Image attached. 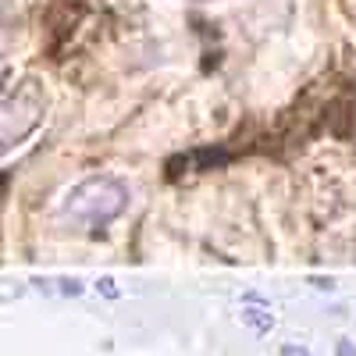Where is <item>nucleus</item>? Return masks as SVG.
I'll list each match as a JSON object with an SVG mask.
<instances>
[{"mask_svg": "<svg viewBox=\"0 0 356 356\" xmlns=\"http://www.w3.org/2000/svg\"><path fill=\"white\" fill-rule=\"evenodd\" d=\"M243 324L253 332V335H267L275 328V314L264 310V307H243Z\"/></svg>", "mask_w": 356, "mask_h": 356, "instance_id": "nucleus-3", "label": "nucleus"}, {"mask_svg": "<svg viewBox=\"0 0 356 356\" xmlns=\"http://www.w3.org/2000/svg\"><path fill=\"white\" fill-rule=\"evenodd\" d=\"M282 356H310V349L307 346H296V342H285L282 346Z\"/></svg>", "mask_w": 356, "mask_h": 356, "instance_id": "nucleus-5", "label": "nucleus"}, {"mask_svg": "<svg viewBox=\"0 0 356 356\" xmlns=\"http://www.w3.org/2000/svg\"><path fill=\"white\" fill-rule=\"evenodd\" d=\"M200 4H207V0H200Z\"/></svg>", "mask_w": 356, "mask_h": 356, "instance_id": "nucleus-9", "label": "nucleus"}, {"mask_svg": "<svg viewBox=\"0 0 356 356\" xmlns=\"http://www.w3.org/2000/svg\"><path fill=\"white\" fill-rule=\"evenodd\" d=\"M310 285H314V289H335L332 278H310Z\"/></svg>", "mask_w": 356, "mask_h": 356, "instance_id": "nucleus-8", "label": "nucleus"}, {"mask_svg": "<svg viewBox=\"0 0 356 356\" xmlns=\"http://www.w3.org/2000/svg\"><path fill=\"white\" fill-rule=\"evenodd\" d=\"M61 292H65V296H82V282H75V278H65V282H61Z\"/></svg>", "mask_w": 356, "mask_h": 356, "instance_id": "nucleus-6", "label": "nucleus"}, {"mask_svg": "<svg viewBox=\"0 0 356 356\" xmlns=\"http://www.w3.org/2000/svg\"><path fill=\"white\" fill-rule=\"evenodd\" d=\"M335 349H339V356H356V346H353L349 339H339V342H335Z\"/></svg>", "mask_w": 356, "mask_h": 356, "instance_id": "nucleus-7", "label": "nucleus"}, {"mask_svg": "<svg viewBox=\"0 0 356 356\" xmlns=\"http://www.w3.org/2000/svg\"><path fill=\"white\" fill-rule=\"evenodd\" d=\"M132 203V189L125 178L118 175H86L75 182L61 203H57V218L65 225L86 228V232H104L111 221H118Z\"/></svg>", "mask_w": 356, "mask_h": 356, "instance_id": "nucleus-1", "label": "nucleus"}, {"mask_svg": "<svg viewBox=\"0 0 356 356\" xmlns=\"http://www.w3.org/2000/svg\"><path fill=\"white\" fill-rule=\"evenodd\" d=\"M47 107H50V93H47V82L40 75H22L8 89L4 107H0V139H4V154L18 150L29 136H36V129L47 122Z\"/></svg>", "mask_w": 356, "mask_h": 356, "instance_id": "nucleus-2", "label": "nucleus"}, {"mask_svg": "<svg viewBox=\"0 0 356 356\" xmlns=\"http://www.w3.org/2000/svg\"><path fill=\"white\" fill-rule=\"evenodd\" d=\"M97 292H104L107 300H118V285H114V278H100V282H97Z\"/></svg>", "mask_w": 356, "mask_h": 356, "instance_id": "nucleus-4", "label": "nucleus"}]
</instances>
